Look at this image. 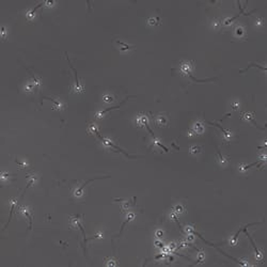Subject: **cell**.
<instances>
[{"instance_id":"cell-4","label":"cell","mask_w":267,"mask_h":267,"mask_svg":"<svg viewBox=\"0 0 267 267\" xmlns=\"http://www.w3.org/2000/svg\"><path fill=\"white\" fill-rule=\"evenodd\" d=\"M117 43L121 46V49L122 50H127V49H131L133 48V46H129V45H126V44H124V43H122V42L120 41H117Z\"/></svg>"},{"instance_id":"cell-7","label":"cell","mask_w":267,"mask_h":267,"mask_svg":"<svg viewBox=\"0 0 267 267\" xmlns=\"http://www.w3.org/2000/svg\"><path fill=\"white\" fill-rule=\"evenodd\" d=\"M157 235H158V236H161V235H162L161 231H158V232H157Z\"/></svg>"},{"instance_id":"cell-6","label":"cell","mask_w":267,"mask_h":267,"mask_svg":"<svg viewBox=\"0 0 267 267\" xmlns=\"http://www.w3.org/2000/svg\"><path fill=\"white\" fill-rule=\"evenodd\" d=\"M104 99H105V101H107V102H109V101H112V98H111V97H108V96H105Z\"/></svg>"},{"instance_id":"cell-2","label":"cell","mask_w":267,"mask_h":267,"mask_svg":"<svg viewBox=\"0 0 267 267\" xmlns=\"http://www.w3.org/2000/svg\"><path fill=\"white\" fill-rule=\"evenodd\" d=\"M129 97H135V96H134V95H133V96H127V97H126V98H125V99H124V101H123V102H122V103H121V104H120V105H118V106H113V107H110V108H107V109H105V110H104V111H102V114H103V113H106V112H108V111H110V110H113V109H118V108H120V107H121V106H122V105H123V104H124V103H125V102H126V101H127V99H128V98H129Z\"/></svg>"},{"instance_id":"cell-3","label":"cell","mask_w":267,"mask_h":267,"mask_svg":"<svg viewBox=\"0 0 267 267\" xmlns=\"http://www.w3.org/2000/svg\"><path fill=\"white\" fill-rule=\"evenodd\" d=\"M133 218H134V214H133V213H130L129 215H128L127 219L124 221V222H123V224H122V227H121V230H120V234H119V235H117V237H119V236L121 235V234H122V231H123L124 227H125V224H126V223H127V222H128V221H129V220H131V219H133Z\"/></svg>"},{"instance_id":"cell-5","label":"cell","mask_w":267,"mask_h":267,"mask_svg":"<svg viewBox=\"0 0 267 267\" xmlns=\"http://www.w3.org/2000/svg\"><path fill=\"white\" fill-rule=\"evenodd\" d=\"M236 33L238 34V35L243 34V29H242V28H237V29H236Z\"/></svg>"},{"instance_id":"cell-1","label":"cell","mask_w":267,"mask_h":267,"mask_svg":"<svg viewBox=\"0 0 267 267\" xmlns=\"http://www.w3.org/2000/svg\"><path fill=\"white\" fill-rule=\"evenodd\" d=\"M109 178V176H102V178H91V179H88V181H87V182L85 183V184H82V185H81V187H80V188L78 189V190H77V191H76V196H79L80 194H81V191H82V189H83V188H85V186H86L87 184H88V183H90V182H92V181H94V179H98V178Z\"/></svg>"}]
</instances>
